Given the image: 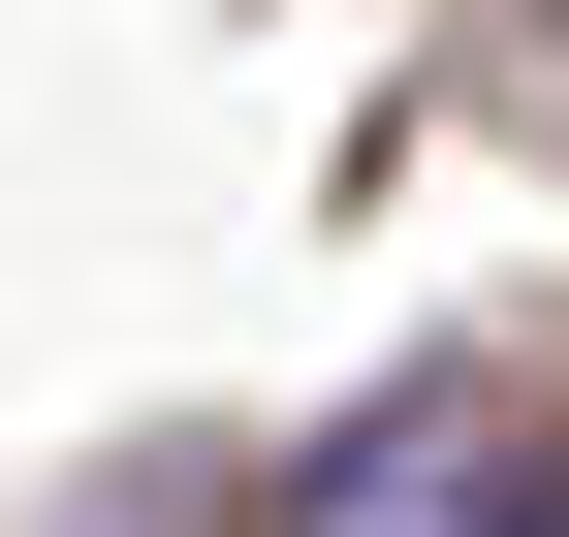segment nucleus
<instances>
[{
    "label": "nucleus",
    "instance_id": "obj_2",
    "mask_svg": "<svg viewBox=\"0 0 569 537\" xmlns=\"http://www.w3.org/2000/svg\"><path fill=\"white\" fill-rule=\"evenodd\" d=\"M538 537H569V475H538Z\"/></svg>",
    "mask_w": 569,
    "mask_h": 537
},
{
    "label": "nucleus",
    "instance_id": "obj_1",
    "mask_svg": "<svg viewBox=\"0 0 569 537\" xmlns=\"http://www.w3.org/2000/svg\"><path fill=\"white\" fill-rule=\"evenodd\" d=\"M317 537H538V443L475 412V379H411V412L317 475Z\"/></svg>",
    "mask_w": 569,
    "mask_h": 537
}]
</instances>
